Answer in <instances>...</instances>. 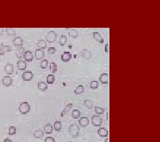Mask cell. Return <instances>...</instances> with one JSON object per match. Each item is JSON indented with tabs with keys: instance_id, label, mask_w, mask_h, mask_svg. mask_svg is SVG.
I'll return each instance as SVG.
<instances>
[{
	"instance_id": "39",
	"label": "cell",
	"mask_w": 160,
	"mask_h": 142,
	"mask_svg": "<svg viewBox=\"0 0 160 142\" xmlns=\"http://www.w3.org/2000/svg\"><path fill=\"white\" fill-rule=\"evenodd\" d=\"M44 142H55V140L53 137L49 136L45 138Z\"/></svg>"
},
{
	"instance_id": "5",
	"label": "cell",
	"mask_w": 160,
	"mask_h": 142,
	"mask_svg": "<svg viewBox=\"0 0 160 142\" xmlns=\"http://www.w3.org/2000/svg\"><path fill=\"white\" fill-rule=\"evenodd\" d=\"M92 124L95 127H100L102 124V119L99 115H93L92 117Z\"/></svg>"
},
{
	"instance_id": "22",
	"label": "cell",
	"mask_w": 160,
	"mask_h": 142,
	"mask_svg": "<svg viewBox=\"0 0 160 142\" xmlns=\"http://www.w3.org/2000/svg\"><path fill=\"white\" fill-rule=\"evenodd\" d=\"M81 55L83 58L88 59L91 58L92 53L87 49H83L81 51Z\"/></svg>"
},
{
	"instance_id": "13",
	"label": "cell",
	"mask_w": 160,
	"mask_h": 142,
	"mask_svg": "<svg viewBox=\"0 0 160 142\" xmlns=\"http://www.w3.org/2000/svg\"><path fill=\"white\" fill-rule=\"evenodd\" d=\"M12 50V48L10 45H5L1 43L0 45V55H4L6 52H10Z\"/></svg>"
},
{
	"instance_id": "20",
	"label": "cell",
	"mask_w": 160,
	"mask_h": 142,
	"mask_svg": "<svg viewBox=\"0 0 160 142\" xmlns=\"http://www.w3.org/2000/svg\"><path fill=\"white\" fill-rule=\"evenodd\" d=\"M73 106H74V104H69L67 105V106L64 108V109L63 110L62 112L60 113L61 117H63L65 115H66L69 113V111L72 109Z\"/></svg>"
},
{
	"instance_id": "25",
	"label": "cell",
	"mask_w": 160,
	"mask_h": 142,
	"mask_svg": "<svg viewBox=\"0 0 160 142\" xmlns=\"http://www.w3.org/2000/svg\"><path fill=\"white\" fill-rule=\"evenodd\" d=\"M93 37L96 40L99 41L100 43H103L104 42V39L102 37L101 34L99 32H93Z\"/></svg>"
},
{
	"instance_id": "2",
	"label": "cell",
	"mask_w": 160,
	"mask_h": 142,
	"mask_svg": "<svg viewBox=\"0 0 160 142\" xmlns=\"http://www.w3.org/2000/svg\"><path fill=\"white\" fill-rule=\"evenodd\" d=\"M18 110L21 114H27L31 111V105L28 102H22L19 105Z\"/></svg>"
},
{
	"instance_id": "23",
	"label": "cell",
	"mask_w": 160,
	"mask_h": 142,
	"mask_svg": "<svg viewBox=\"0 0 160 142\" xmlns=\"http://www.w3.org/2000/svg\"><path fill=\"white\" fill-rule=\"evenodd\" d=\"M37 45L38 47L42 49H46L47 47L46 41L42 39L38 40Z\"/></svg>"
},
{
	"instance_id": "27",
	"label": "cell",
	"mask_w": 160,
	"mask_h": 142,
	"mask_svg": "<svg viewBox=\"0 0 160 142\" xmlns=\"http://www.w3.org/2000/svg\"><path fill=\"white\" fill-rule=\"evenodd\" d=\"M49 69L52 73H55L57 71V64L54 62H51L49 65Z\"/></svg>"
},
{
	"instance_id": "10",
	"label": "cell",
	"mask_w": 160,
	"mask_h": 142,
	"mask_svg": "<svg viewBox=\"0 0 160 142\" xmlns=\"http://www.w3.org/2000/svg\"><path fill=\"white\" fill-rule=\"evenodd\" d=\"M72 58V53L70 51H64L60 56L61 60L65 62H68Z\"/></svg>"
},
{
	"instance_id": "26",
	"label": "cell",
	"mask_w": 160,
	"mask_h": 142,
	"mask_svg": "<svg viewBox=\"0 0 160 142\" xmlns=\"http://www.w3.org/2000/svg\"><path fill=\"white\" fill-rule=\"evenodd\" d=\"M62 128V124L61 122L58 120L55 121L53 123V128L55 131L58 132H59L61 130Z\"/></svg>"
},
{
	"instance_id": "35",
	"label": "cell",
	"mask_w": 160,
	"mask_h": 142,
	"mask_svg": "<svg viewBox=\"0 0 160 142\" xmlns=\"http://www.w3.org/2000/svg\"><path fill=\"white\" fill-rule=\"evenodd\" d=\"M95 112L96 114L99 115H103L105 113V110L103 108L95 106Z\"/></svg>"
},
{
	"instance_id": "33",
	"label": "cell",
	"mask_w": 160,
	"mask_h": 142,
	"mask_svg": "<svg viewBox=\"0 0 160 142\" xmlns=\"http://www.w3.org/2000/svg\"><path fill=\"white\" fill-rule=\"evenodd\" d=\"M67 37L66 35H62L60 36L59 38V43L60 45L63 46L65 45L67 42Z\"/></svg>"
},
{
	"instance_id": "41",
	"label": "cell",
	"mask_w": 160,
	"mask_h": 142,
	"mask_svg": "<svg viewBox=\"0 0 160 142\" xmlns=\"http://www.w3.org/2000/svg\"><path fill=\"white\" fill-rule=\"evenodd\" d=\"M4 142H13L11 140L9 139V138H6L4 140Z\"/></svg>"
},
{
	"instance_id": "40",
	"label": "cell",
	"mask_w": 160,
	"mask_h": 142,
	"mask_svg": "<svg viewBox=\"0 0 160 142\" xmlns=\"http://www.w3.org/2000/svg\"><path fill=\"white\" fill-rule=\"evenodd\" d=\"M4 29L3 28H0V36L3 35L4 33Z\"/></svg>"
},
{
	"instance_id": "44",
	"label": "cell",
	"mask_w": 160,
	"mask_h": 142,
	"mask_svg": "<svg viewBox=\"0 0 160 142\" xmlns=\"http://www.w3.org/2000/svg\"><path fill=\"white\" fill-rule=\"evenodd\" d=\"M69 48H72V45L69 44Z\"/></svg>"
},
{
	"instance_id": "29",
	"label": "cell",
	"mask_w": 160,
	"mask_h": 142,
	"mask_svg": "<svg viewBox=\"0 0 160 142\" xmlns=\"http://www.w3.org/2000/svg\"><path fill=\"white\" fill-rule=\"evenodd\" d=\"M55 76L53 74H48L47 76V83L48 84H53L55 81Z\"/></svg>"
},
{
	"instance_id": "11",
	"label": "cell",
	"mask_w": 160,
	"mask_h": 142,
	"mask_svg": "<svg viewBox=\"0 0 160 142\" xmlns=\"http://www.w3.org/2000/svg\"><path fill=\"white\" fill-rule=\"evenodd\" d=\"M13 42L15 46L17 47H21L23 45L24 40L23 38L19 36L15 37L13 39Z\"/></svg>"
},
{
	"instance_id": "24",
	"label": "cell",
	"mask_w": 160,
	"mask_h": 142,
	"mask_svg": "<svg viewBox=\"0 0 160 142\" xmlns=\"http://www.w3.org/2000/svg\"><path fill=\"white\" fill-rule=\"evenodd\" d=\"M84 91L85 87L83 85H79L77 87H76V89L74 90V92L76 95H80V94H82L84 93Z\"/></svg>"
},
{
	"instance_id": "6",
	"label": "cell",
	"mask_w": 160,
	"mask_h": 142,
	"mask_svg": "<svg viewBox=\"0 0 160 142\" xmlns=\"http://www.w3.org/2000/svg\"><path fill=\"white\" fill-rule=\"evenodd\" d=\"M23 57L26 62H31L34 59V55L33 52L30 50H25Z\"/></svg>"
},
{
	"instance_id": "1",
	"label": "cell",
	"mask_w": 160,
	"mask_h": 142,
	"mask_svg": "<svg viewBox=\"0 0 160 142\" xmlns=\"http://www.w3.org/2000/svg\"><path fill=\"white\" fill-rule=\"evenodd\" d=\"M80 128L77 123H74L69 126V135L74 138L76 139L79 137Z\"/></svg>"
},
{
	"instance_id": "32",
	"label": "cell",
	"mask_w": 160,
	"mask_h": 142,
	"mask_svg": "<svg viewBox=\"0 0 160 142\" xmlns=\"http://www.w3.org/2000/svg\"><path fill=\"white\" fill-rule=\"evenodd\" d=\"M84 104L88 110H91L93 106V104L91 100L89 99H86L84 101Z\"/></svg>"
},
{
	"instance_id": "28",
	"label": "cell",
	"mask_w": 160,
	"mask_h": 142,
	"mask_svg": "<svg viewBox=\"0 0 160 142\" xmlns=\"http://www.w3.org/2000/svg\"><path fill=\"white\" fill-rule=\"evenodd\" d=\"M69 35L70 36L73 37L74 38H76L79 36V31L76 29H71L69 31Z\"/></svg>"
},
{
	"instance_id": "30",
	"label": "cell",
	"mask_w": 160,
	"mask_h": 142,
	"mask_svg": "<svg viewBox=\"0 0 160 142\" xmlns=\"http://www.w3.org/2000/svg\"><path fill=\"white\" fill-rule=\"evenodd\" d=\"M81 112L78 109L73 110L72 111V115L74 119H79L81 116Z\"/></svg>"
},
{
	"instance_id": "43",
	"label": "cell",
	"mask_w": 160,
	"mask_h": 142,
	"mask_svg": "<svg viewBox=\"0 0 160 142\" xmlns=\"http://www.w3.org/2000/svg\"><path fill=\"white\" fill-rule=\"evenodd\" d=\"M109 141V139H108V138H107V139H105V141H104V142H109V141Z\"/></svg>"
},
{
	"instance_id": "38",
	"label": "cell",
	"mask_w": 160,
	"mask_h": 142,
	"mask_svg": "<svg viewBox=\"0 0 160 142\" xmlns=\"http://www.w3.org/2000/svg\"><path fill=\"white\" fill-rule=\"evenodd\" d=\"M56 51V48L54 47H49L48 48V52L49 54H54Z\"/></svg>"
},
{
	"instance_id": "18",
	"label": "cell",
	"mask_w": 160,
	"mask_h": 142,
	"mask_svg": "<svg viewBox=\"0 0 160 142\" xmlns=\"http://www.w3.org/2000/svg\"><path fill=\"white\" fill-rule=\"evenodd\" d=\"M99 80L103 84H107L109 81V75L107 73H102L99 78Z\"/></svg>"
},
{
	"instance_id": "16",
	"label": "cell",
	"mask_w": 160,
	"mask_h": 142,
	"mask_svg": "<svg viewBox=\"0 0 160 142\" xmlns=\"http://www.w3.org/2000/svg\"><path fill=\"white\" fill-rule=\"evenodd\" d=\"M44 131L46 134H51L53 132V127L51 123L46 124L44 127Z\"/></svg>"
},
{
	"instance_id": "19",
	"label": "cell",
	"mask_w": 160,
	"mask_h": 142,
	"mask_svg": "<svg viewBox=\"0 0 160 142\" xmlns=\"http://www.w3.org/2000/svg\"><path fill=\"white\" fill-rule=\"evenodd\" d=\"M38 88L43 92H44L48 89V86L47 83L44 81L39 82L38 83Z\"/></svg>"
},
{
	"instance_id": "12",
	"label": "cell",
	"mask_w": 160,
	"mask_h": 142,
	"mask_svg": "<svg viewBox=\"0 0 160 142\" xmlns=\"http://www.w3.org/2000/svg\"><path fill=\"white\" fill-rule=\"evenodd\" d=\"M4 70L7 74L11 75L13 72V65L10 62H7L5 65Z\"/></svg>"
},
{
	"instance_id": "7",
	"label": "cell",
	"mask_w": 160,
	"mask_h": 142,
	"mask_svg": "<svg viewBox=\"0 0 160 142\" xmlns=\"http://www.w3.org/2000/svg\"><path fill=\"white\" fill-rule=\"evenodd\" d=\"M89 124V120L86 117H82L79 120V124L81 128H86Z\"/></svg>"
},
{
	"instance_id": "36",
	"label": "cell",
	"mask_w": 160,
	"mask_h": 142,
	"mask_svg": "<svg viewBox=\"0 0 160 142\" xmlns=\"http://www.w3.org/2000/svg\"><path fill=\"white\" fill-rule=\"evenodd\" d=\"M8 135L14 136L16 134V128L15 126H11L8 128Z\"/></svg>"
},
{
	"instance_id": "17",
	"label": "cell",
	"mask_w": 160,
	"mask_h": 142,
	"mask_svg": "<svg viewBox=\"0 0 160 142\" xmlns=\"http://www.w3.org/2000/svg\"><path fill=\"white\" fill-rule=\"evenodd\" d=\"M25 51V48L23 47H18L15 50V55L18 58H21L23 57V53Z\"/></svg>"
},
{
	"instance_id": "14",
	"label": "cell",
	"mask_w": 160,
	"mask_h": 142,
	"mask_svg": "<svg viewBox=\"0 0 160 142\" xmlns=\"http://www.w3.org/2000/svg\"><path fill=\"white\" fill-rule=\"evenodd\" d=\"M97 133L100 136L103 138L107 137L109 135V131L106 128L103 127H100L98 128L97 130Z\"/></svg>"
},
{
	"instance_id": "9",
	"label": "cell",
	"mask_w": 160,
	"mask_h": 142,
	"mask_svg": "<svg viewBox=\"0 0 160 142\" xmlns=\"http://www.w3.org/2000/svg\"><path fill=\"white\" fill-rule=\"evenodd\" d=\"M3 85L6 87H9L12 84V78L10 76H5L1 80Z\"/></svg>"
},
{
	"instance_id": "15",
	"label": "cell",
	"mask_w": 160,
	"mask_h": 142,
	"mask_svg": "<svg viewBox=\"0 0 160 142\" xmlns=\"http://www.w3.org/2000/svg\"><path fill=\"white\" fill-rule=\"evenodd\" d=\"M17 67L18 69L20 70H24L26 69L27 67V63L25 61L22 59H19L16 62Z\"/></svg>"
},
{
	"instance_id": "37",
	"label": "cell",
	"mask_w": 160,
	"mask_h": 142,
	"mask_svg": "<svg viewBox=\"0 0 160 142\" xmlns=\"http://www.w3.org/2000/svg\"><path fill=\"white\" fill-rule=\"evenodd\" d=\"M99 86V83L97 80H92L91 82L90 87L91 89H95L98 88Z\"/></svg>"
},
{
	"instance_id": "4",
	"label": "cell",
	"mask_w": 160,
	"mask_h": 142,
	"mask_svg": "<svg viewBox=\"0 0 160 142\" xmlns=\"http://www.w3.org/2000/svg\"><path fill=\"white\" fill-rule=\"evenodd\" d=\"M34 74L31 70H28L23 72L22 74V78L24 81H31L34 78Z\"/></svg>"
},
{
	"instance_id": "21",
	"label": "cell",
	"mask_w": 160,
	"mask_h": 142,
	"mask_svg": "<svg viewBox=\"0 0 160 142\" xmlns=\"http://www.w3.org/2000/svg\"><path fill=\"white\" fill-rule=\"evenodd\" d=\"M44 132L41 129L36 130L34 133V137L35 139H42L44 137Z\"/></svg>"
},
{
	"instance_id": "8",
	"label": "cell",
	"mask_w": 160,
	"mask_h": 142,
	"mask_svg": "<svg viewBox=\"0 0 160 142\" xmlns=\"http://www.w3.org/2000/svg\"><path fill=\"white\" fill-rule=\"evenodd\" d=\"M45 51L41 48H37L35 51V55L36 59L41 60L45 56Z\"/></svg>"
},
{
	"instance_id": "42",
	"label": "cell",
	"mask_w": 160,
	"mask_h": 142,
	"mask_svg": "<svg viewBox=\"0 0 160 142\" xmlns=\"http://www.w3.org/2000/svg\"><path fill=\"white\" fill-rule=\"evenodd\" d=\"M105 51L106 52H108V44H105Z\"/></svg>"
},
{
	"instance_id": "3",
	"label": "cell",
	"mask_w": 160,
	"mask_h": 142,
	"mask_svg": "<svg viewBox=\"0 0 160 142\" xmlns=\"http://www.w3.org/2000/svg\"><path fill=\"white\" fill-rule=\"evenodd\" d=\"M57 38V34L53 30H50L45 35L46 40L49 43L54 42Z\"/></svg>"
},
{
	"instance_id": "31",
	"label": "cell",
	"mask_w": 160,
	"mask_h": 142,
	"mask_svg": "<svg viewBox=\"0 0 160 142\" xmlns=\"http://www.w3.org/2000/svg\"><path fill=\"white\" fill-rule=\"evenodd\" d=\"M6 32L7 34L10 36H15L16 35V32L15 29L12 28H6Z\"/></svg>"
},
{
	"instance_id": "34",
	"label": "cell",
	"mask_w": 160,
	"mask_h": 142,
	"mask_svg": "<svg viewBox=\"0 0 160 142\" xmlns=\"http://www.w3.org/2000/svg\"><path fill=\"white\" fill-rule=\"evenodd\" d=\"M48 65V59H43L40 62V67L41 69H45L47 68Z\"/></svg>"
}]
</instances>
